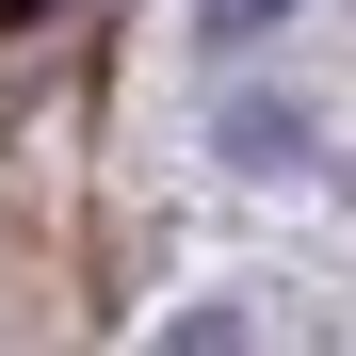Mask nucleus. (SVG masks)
I'll list each match as a JSON object with an SVG mask.
<instances>
[{"label":"nucleus","mask_w":356,"mask_h":356,"mask_svg":"<svg viewBox=\"0 0 356 356\" xmlns=\"http://www.w3.org/2000/svg\"><path fill=\"white\" fill-rule=\"evenodd\" d=\"M195 17H211V33H275L291 0H195Z\"/></svg>","instance_id":"f257e3e1"}]
</instances>
